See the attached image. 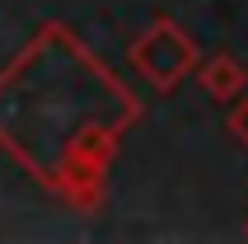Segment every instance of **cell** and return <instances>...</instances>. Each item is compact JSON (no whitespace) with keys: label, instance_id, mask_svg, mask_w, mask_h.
<instances>
[{"label":"cell","instance_id":"1","mask_svg":"<svg viewBox=\"0 0 248 244\" xmlns=\"http://www.w3.org/2000/svg\"><path fill=\"white\" fill-rule=\"evenodd\" d=\"M136 122V89L61 19L38 24L0 66V150L70 211L103 207Z\"/></svg>","mask_w":248,"mask_h":244},{"label":"cell","instance_id":"2","mask_svg":"<svg viewBox=\"0 0 248 244\" xmlns=\"http://www.w3.org/2000/svg\"><path fill=\"white\" fill-rule=\"evenodd\" d=\"M197 61H202L197 38L173 19V14H155L150 24L126 42V66L136 70L155 94H173V89L197 70Z\"/></svg>","mask_w":248,"mask_h":244},{"label":"cell","instance_id":"3","mask_svg":"<svg viewBox=\"0 0 248 244\" xmlns=\"http://www.w3.org/2000/svg\"><path fill=\"white\" fill-rule=\"evenodd\" d=\"M197 85L206 89V99H216V104H230V99L244 94L248 66H244V61H234L230 52H216V56H206V61H197Z\"/></svg>","mask_w":248,"mask_h":244},{"label":"cell","instance_id":"4","mask_svg":"<svg viewBox=\"0 0 248 244\" xmlns=\"http://www.w3.org/2000/svg\"><path fill=\"white\" fill-rule=\"evenodd\" d=\"M225 132L234 136L239 146H248V99L239 94L234 104H230V118H225Z\"/></svg>","mask_w":248,"mask_h":244},{"label":"cell","instance_id":"5","mask_svg":"<svg viewBox=\"0 0 248 244\" xmlns=\"http://www.w3.org/2000/svg\"><path fill=\"white\" fill-rule=\"evenodd\" d=\"M244 235H248V221H244Z\"/></svg>","mask_w":248,"mask_h":244}]
</instances>
